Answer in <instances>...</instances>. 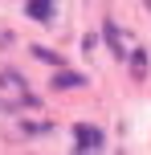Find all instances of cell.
<instances>
[{"label":"cell","mask_w":151,"mask_h":155,"mask_svg":"<svg viewBox=\"0 0 151 155\" xmlns=\"http://www.w3.org/2000/svg\"><path fill=\"white\" fill-rule=\"evenodd\" d=\"M143 70H147V53H143V49H135V53H131V74L143 78Z\"/></svg>","instance_id":"5"},{"label":"cell","mask_w":151,"mask_h":155,"mask_svg":"<svg viewBox=\"0 0 151 155\" xmlns=\"http://www.w3.org/2000/svg\"><path fill=\"white\" fill-rule=\"evenodd\" d=\"M21 131H25V135H49L53 127H49V123H25Z\"/></svg>","instance_id":"7"},{"label":"cell","mask_w":151,"mask_h":155,"mask_svg":"<svg viewBox=\"0 0 151 155\" xmlns=\"http://www.w3.org/2000/svg\"><path fill=\"white\" fill-rule=\"evenodd\" d=\"M102 147H106V135L98 127H86V123L74 127V151H102Z\"/></svg>","instance_id":"1"},{"label":"cell","mask_w":151,"mask_h":155,"mask_svg":"<svg viewBox=\"0 0 151 155\" xmlns=\"http://www.w3.org/2000/svg\"><path fill=\"white\" fill-rule=\"evenodd\" d=\"M25 12H29L37 25H49L53 21V0H25Z\"/></svg>","instance_id":"3"},{"label":"cell","mask_w":151,"mask_h":155,"mask_svg":"<svg viewBox=\"0 0 151 155\" xmlns=\"http://www.w3.org/2000/svg\"><path fill=\"white\" fill-rule=\"evenodd\" d=\"M33 57H41V61H49V65H61V53H49V49H41V45H33Z\"/></svg>","instance_id":"6"},{"label":"cell","mask_w":151,"mask_h":155,"mask_svg":"<svg viewBox=\"0 0 151 155\" xmlns=\"http://www.w3.org/2000/svg\"><path fill=\"white\" fill-rule=\"evenodd\" d=\"M53 86H57V90H78V86H86V78L74 74V70H61V74L53 78Z\"/></svg>","instance_id":"4"},{"label":"cell","mask_w":151,"mask_h":155,"mask_svg":"<svg viewBox=\"0 0 151 155\" xmlns=\"http://www.w3.org/2000/svg\"><path fill=\"white\" fill-rule=\"evenodd\" d=\"M102 37H106V45H110V53L123 61V57H127V45H123V33H119V25H114L110 16L102 21Z\"/></svg>","instance_id":"2"}]
</instances>
